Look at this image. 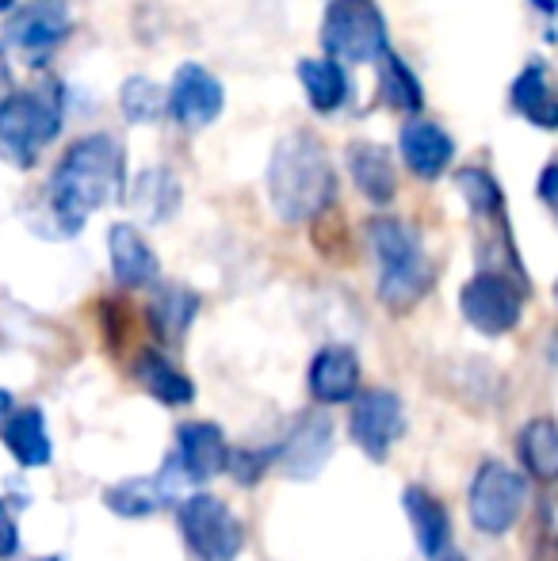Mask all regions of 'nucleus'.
Masks as SVG:
<instances>
[{"instance_id":"obj_33","label":"nucleus","mask_w":558,"mask_h":561,"mask_svg":"<svg viewBox=\"0 0 558 561\" xmlns=\"http://www.w3.org/2000/svg\"><path fill=\"white\" fill-rule=\"evenodd\" d=\"M12 92H15V84H12V66H8V58H4V46H0V107L12 100Z\"/></svg>"},{"instance_id":"obj_36","label":"nucleus","mask_w":558,"mask_h":561,"mask_svg":"<svg viewBox=\"0 0 558 561\" xmlns=\"http://www.w3.org/2000/svg\"><path fill=\"white\" fill-rule=\"evenodd\" d=\"M8 409H12V393H8V390H0V424H4Z\"/></svg>"},{"instance_id":"obj_8","label":"nucleus","mask_w":558,"mask_h":561,"mask_svg":"<svg viewBox=\"0 0 558 561\" xmlns=\"http://www.w3.org/2000/svg\"><path fill=\"white\" fill-rule=\"evenodd\" d=\"M528 501V485L521 473L501 462H482L470 481V524L482 535H505L516 527Z\"/></svg>"},{"instance_id":"obj_7","label":"nucleus","mask_w":558,"mask_h":561,"mask_svg":"<svg viewBox=\"0 0 558 561\" xmlns=\"http://www.w3.org/2000/svg\"><path fill=\"white\" fill-rule=\"evenodd\" d=\"M73 31L69 0H20L4 20V43L43 66Z\"/></svg>"},{"instance_id":"obj_35","label":"nucleus","mask_w":558,"mask_h":561,"mask_svg":"<svg viewBox=\"0 0 558 561\" xmlns=\"http://www.w3.org/2000/svg\"><path fill=\"white\" fill-rule=\"evenodd\" d=\"M544 15H558V0H532Z\"/></svg>"},{"instance_id":"obj_13","label":"nucleus","mask_w":558,"mask_h":561,"mask_svg":"<svg viewBox=\"0 0 558 561\" xmlns=\"http://www.w3.org/2000/svg\"><path fill=\"white\" fill-rule=\"evenodd\" d=\"M184 481H187L184 466L172 455L153 478H130V481H123V485H112L104 493V501L115 516H149V512H157L161 504L176 501Z\"/></svg>"},{"instance_id":"obj_28","label":"nucleus","mask_w":558,"mask_h":561,"mask_svg":"<svg viewBox=\"0 0 558 561\" xmlns=\"http://www.w3.org/2000/svg\"><path fill=\"white\" fill-rule=\"evenodd\" d=\"M200 298L187 287H157V295L149 298V325L161 340H180L192 325Z\"/></svg>"},{"instance_id":"obj_16","label":"nucleus","mask_w":558,"mask_h":561,"mask_svg":"<svg viewBox=\"0 0 558 561\" xmlns=\"http://www.w3.org/2000/svg\"><path fill=\"white\" fill-rule=\"evenodd\" d=\"M509 104L536 130H558V84L551 69H547V61L536 58L516 73L513 89H509Z\"/></svg>"},{"instance_id":"obj_10","label":"nucleus","mask_w":558,"mask_h":561,"mask_svg":"<svg viewBox=\"0 0 558 561\" xmlns=\"http://www.w3.org/2000/svg\"><path fill=\"white\" fill-rule=\"evenodd\" d=\"M180 531L203 561H234L246 542L238 516L210 493H195L180 504Z\"/></svg>"},{"instance_id":"obj_25","label":"nucleus","mask_w":558,"mask_h":561,"mask_svg":"<svg viewBox=\"0 0 558 561\" xmlns=\"http://www.w3.org/2000/svg\"><path fill=\"white\" fill-rule=\"evenodd\" d=\"M135 378H138L141 390L153 393V398L164 401V405H187V401L195 398L192 378L161 352H141L135 359Z\"/></svg>"},{"instance_id":"obj_34","label":"nucleus","mask_w":558,"mask_h":561,"mask_svg":"<svg viewBox=\"0 0 558 561\" xmlns=\"http://www.w3.org/2000/svg\"><path fill=\"white\" fill-rule=\"evenodd\" d=\"M532 561H558V539H547L544 547H539V554Z\"/></svg>"},{"instance_id":"obj_4","label":"nucleus","mask_w":558,"mask_h":561,"mask_svg":"<svg viewBox=\"0 0 558 561\" xmlns=\"http://www.w3.org/2000/svg\"><path fill=\"white\" fill-rule=\"evenodd\" d=\"M61 84H35L27 92H12L4 107H0V153L15 164V169H31L46 146L61 134Z\"/></svg>"},{"instance_id":"obj_20","label":"nucleus","mask_w":558,"mask_h":561,"mask_svg":"<svg viewBox=\"0 0 558 561\" xmlns=\"http://www.w3.org/2000/svg\"><path fill=\"white\" fill-rule=\"evenodd\" d=\"M329 455H333V421L321 413H306L287 444L280 447L283 470L291 478H314L329 462Z\"/></svg>"},{"instance_id":"obj_2","label":"nucleus","mask_w":558,"mask_h":561,"mask_svg":"<svg viewBox=\"0 0 558 561\" xmlns=\"http://www.w3.org/2000/svg\"><path fill=\"white\" fill-rule=\"evenodd\" d=\"M269 203L280 222H314L337 203V169L318 134L291 130L272 149Z\"/></svg>"},{"instance_id":"obj_12","label":"nucleus","mask_w":558,"mask_h":561,"mask_svg":"<svg viewBox=\"0 0 558 561\" xmlns=\"http://www.w3.org/2000/svg\"><path fill=\"white\" fill-rule=\"evenodd\" d=\"M402 428H406V416L398 393L367 390L364 398H356V409H352V439L375 462H383L390 455V444L402 436Z\"/></svg>"},{"instance_id":"obj_26","label":"nucleus","mask_w":558,"mask_h":561,"mask_svg":"<svg viewBox=\"0 0 558 561\" xmlns=\"http://www.w3.org/2000/svg\"><path fill=\"white\" fill-rule=\"evenodd\" d=\"M524 470L536 481H558V424L551 416H536L516 436Z\"/></svg>"},{"instance_id":"obj_22","label":"nucleus","mask_w":558,"mask_h":561,"mask_svg":"<svg viewBox=\"0 0 558 561\" xmlns=\"http://www.w3.org/2000/svg\"><path fill=\"white\" fill-rule=\"evenodd\" d=\"M295 73L306 92V104L318 115H333L349 104L352 84H349V73H344V61L329 58V54L326 58H303Z\"/></svg>"},{"instance_id":"obj_30","label":"nucleus","mask_w":558,"mask_h":561,"mask_svg":"<svg viewBox=\"0 0 558 561\" xmlns=\"http://www.w3.org/2000/svg\"><path fill=\"white\" fill-rule=\"evenodd\" d=\"M269 458H272V450H241L238 458L230 455V470L238 473V481H246V485H257L261 481V473H264V466H269Z\"/></svg>"},{"instance_id":"obj_5","label":"nucleus","mask_w":558,"mask_h":561,"mask_svg":"<svg viewBox=\"0 0 558 561\" xmlns=\"http://www.w3.org/2000/svg\"><path fill=\"white\" fill-rule=\"evenodd\" d=\"M321 50L344 66L379 61L390 50L383 8L375 0H329L321 15Z\"/></svg>"},{"instance_id":"obj_39","label":"nucleus","mask_w":558,"mask_h":561,"mask_svg":"<svg viewBox=\"0 0 558 561\" xmlns=\"http://www.w3.org/2000/svg\"><path fill=\"white\" fill-rule=\"evenodd\" d=\"M555 295H558V287H555Z\"/></svg>"},{"instance_id":"obj_17","label":"nucleus","mask_w":558,"mask_h":561,"mask_svg":"<svg viewBox=\"0 0 558 561\" xmlns=\"http://www.w3.org/2000/svg\"><path fill=\"white\" fill-rule=\"evenodd\" d=\"M310 393L321 405H341V401H356L360 398V359L352 347L344 344H329L314 355L310 363Z\"/></svg>"},{"instance_id":"obj_15","label":"nucleus","mask_w":558,"mask_h":561,"mask_svg":"<svg viewBox=\"0 0 558 561\" xmlns=\"http://www.w3.org/2000/svg\"><path fill=\"white\" fill-rule=\"evenodd\" d=\"M406 516L413 524V535H418V547L429 561H463V554L452 542V519H447V508L421 485H410L402 496Z\"/></svg>"},{"instance_id":"obj_19","label":"nucleus","mask_w":558,"mask_h":561,"mask_svg":"<svg viewBox=\"0 0 558 561\" xmlns=\"http://www.w3.org/2000/svg\"><path fill=\"white\" fill-rule=\"evenodd\" d=\"M176 458L187 481H210L230 470V444L218 424H184L176 436Z\"/></svg>"},{"instance_id":"obj_31","label":"nucleus","mask_w":558,"mask_h":561,"mask_svg":"<svg viewBox=\"0 0 558 561\" xmlns=\"http://www.w3.org/2000/svg\"><path fill=\"white\" fill-rule=\"evenodd\" d=\"M536 195H539V203H544V207L558 218V157L544 164V172H539V184H536Z\"/></svg>"},{"instance_id":"obj_1","label":"nucleus","mask_w":558,"mask_h":561,"mask_svg":"<svg viewBox=\"0 0 558 561\" xmlns=\"http://www.w3.org/2000/svg\"><path fill=\"white\" fill-rule=\"evenodd\" d=\"M127 157L112 134H84L66 149L46 184V207L61 237L81 233L84 218L123 195Z\"/></svg>"},{"instance_id":"obj_11","label":"nucleus","mask_w":558,"mask_h":561,"mask_svg":"<svg viewBox=\"0 0 558 561\" xmlns=\"http://www.w3.org/2000/svg\"><path fill=\"white\" fill-rule=\"evenodd\" d=\"M226 107V89L210 69H203L200 61H184L172 73L169 84V115L176 118L184 130H203L210 126Z\"/></svg>"},{"instance_id":"obj_3","label":"nucleus","mask_w":558,"mask_h":561,"mask_svg":"<svg viewBox=\"0 0 558 561\" xmlns=\"http://www.w3.org/2000/svg\"><path fill=\"white\" fill-rule=\"evenodd\" d=\"M372 249L379 256V302L395 313H406L432 290L436 267L424 256L421 237L402 218H375L367 226Z\"/></svg>"},{"instance_id":"obj_24","label":"nucleus","mask_w":558,"mask_h":561,"mask_svg":"<svg viewBox=\"0 0 558 561\" xmlns=\"http://www.w3.org/2000/svg\"><path fill=\"white\" fill-rule=\"evenodd\" d=\"M180 199H184V192H180V180L172 176L169 169H141L135 176V187H130V207L138 210L146 222H169L172 215H176Z\"/></svg>"},{"instance_id":"obj_38","label":"nucleus","mask_w":558,"mask_h":561,"mask_svg":"<svg viewBox=\"0 0 558 561\" xmlns=\"http://www.w3.org/2000/svg\"><path fill=\"white\" fill-rule=\"evenodd\" d=\"M43 561H58V558H43Z\"/></svg>"},{"instance_id":"obj_9","label":"nucleus","mask_w":558,"mask_h":561,"mask_svg":"<svg viewBox=\"0 0 558 561\" xmlns=\"http://www.w3.org/2000/svg\"><path fill=\"white\" fill-rule=\"evenodd\" d=\"M455 187H459V195L467 199V210H470V218H475V226L482 229V256L490 249H498L501 256H505V264L513 267V275H521L524 279L521 256H516L513 233H509V215H505V195H501V184L486 169L470 164V169L455 172Z\"/></svg>"},{"instance_id":"obj_18","label":"nucleus","mask_w":558,"mask_h":561,"mask_svg":"<svg viewBox=\"0 0 558 561\" xmlns=\"http://www.w3.org/2000/svg\"><path fill=\"white\" fill-rule=\"evenodd\" d=\"M349 172H352V184L360 187V195H364L367 203H375V207L395 203L398 169H395V157H390L387 146H379V141H352Z\"/></svg>"},{"instance_id":"obj_29","label":"nucleus","mask_w":558,"mask_h":561,"mask_svg":"<svg viewBox=\"0 0 558 561\" xmlns=\"http://www.w3.org/2000/svg\"><path fill=\"white\" fill-rule=\"evenodd\" d=\"M119 112L127 123L146 126L169 112V92L157 89L149 77H127L119 89Z\"/></svg>"},{"instance_id":"obj_6","label":"nucleus","mask_w":558,"mask_h":561,"mask_svg":"<svg viewBox=\"0 0 558 561\" xmlns=\"http://www.w3.org/2000/svg\"><path fill=\"white\" fill-rule=\"evenodd\" d=\"M524 290H528V283H521L516 275L482 267L475 279L463 283L459 310L467 318V325L478 329L482 336H505L521 325Z\"/></svg>"},{"instance_id":"obj_23","label":"nucleus","mask_w":558,"mask_h":561,"mask_svg":"<svg viewBox=\"0 0 558 561\" xmlns=\"http://www.w3.org/2000/svg\"><path fill=\"white\" fill-rule=\"evenodd\" d=\"M0 439L12 450V458L27 470L50 462V436H46V421L38 409H20V413H8L0 424Z\"/></svg>"},{"instance_id":"obj_21","label":"nucleus","mask_w":558,"mask_h":561,"mask_svg":"<svg viewBox=\"0 0 558 561\" xmlns=\"http://www.w3.org/2000/svg\"><path fill=\"white\" fill-rule=\"evenodd\" d=\"M107 256H112V275L119 287L135 290L157 279V252L130 222L107 229Z\"/></svg>"},{"instance_id":"obj_27","label":"nucleus","mask_w":558,"mask_h":561,"mask_svg":"<svg viewBox=\"0 0 558 561\" xmlns=\"http://www.w3.org/2000/svg\"><path fill=\"white\" fill-rule=\"evenodd\" d=\"M379 96L390 112H402V115H418L424 107V89L418 73L395 50H387L379 58Z\"/></svg>"},{"instance_id":"obj_32","label":"nucleus","mask_w":558,"mask_h":561,"mask_svg":"<svg viewBox=\"0 0 558 561\" xmlns=\"http://www.w3.org/2000/svg\"><path fill=\"white\" fill-rule=\"evenodd\" d=\"M15 550H20V527H15L12 512L4 508V501H0V561L12 558Z\"/></svg>"},{"instance_id":"obj_37","label":"nucleus","mask_w":558,"mask_h":561,"mask_svg":"<svg viewBox=\"0 0 558 561\" xmlns=\"http://www.w3.org/2000/svg\"><path fill=\"white\" fill-rule=\"evenodd\" d=\"M15 4H20V0H0V12H4V15H8V12H12V8H15Z\"/></svg>"},{"instance_id":"obj_14","label":"nucleus","mask_w":558,"mask_h":561,"mask_svg":"<svg viewBox=\"0 0 558 561\" xmlns=\"http://www.w3.org/2000/svg\"><path fill=\"white\" fill-rule=\"evenodd\" d=\"M398 153L418 180H440L455 161V141L440 123L410 118L398 134Z\"/></svg>"}]
</instances>
